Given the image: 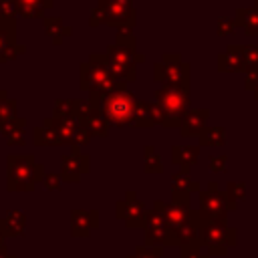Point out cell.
I'll return each instance as SVG.
<instances>
[{
    "instance_id": "obj_1",
    "label": "cell",
    "mask_w": 258,
    "mask_h": 258,
    "mask_svg": "<svg viewBox=\"0 0 258 258\" xmlns=\"http://www.w3.org/2000/svg\"><path fill=\"white\" fill-rule=\"evenodd\" d=\"M79 89L89 93L91 99L107 97L115 91L127 89V83L117 81L109 69L105 52H91L87 62H81L79 69Z\"/></svg>"
},
{
    "instance_id": "obj_2",
    "label": "cell",
    "mask_w": 258,
    "mask_h": 258,
    "mask_svg": "<svg viewBox=\"0 0 258 258\" xmlns=\"http://www.w3.org/2000/svg\"><path fill=\"white\" fill-rule=\"evenodd\" d=\"M105 56L109 60V69L117 81L131 83L137 77V64L145 62V54L137 52L135 48V34L133 28H119L117 38L113 44L107 46Z\"/></svg>"
},
{
    "instance_id": "obj_3",
    "label": "cell",
    "mask_w": 258,
    "mask_h": 258,
    "mask_svg": "<svg viewBox=\"0 0 258 258\" xmlns=\"http://www.w3.org/2000/svg\"><path fill=\"white\" fill-rule=\"evenodd\" d=\"M44 165L34 161L32 153L6 155V189L8 191H32L36 183L44 179Z\"/></svg>"
},
{
    "instance_id": "obj_4",
    "label": "cell",
    "mask_w": 258,
    "mask_h": 258,
    "mask_svg": "<svg viewBox=\"0 0 258 258\" xmlns=\"http://www.w3.org/2000/svg\"><path fill=\"white\" fill-rule=\"evenodd\" d=\"M89 101H91L93 107L101 109V113L107 117L111 127H129V125H133V113H135L137 97L129 89L115 91V93H111L107 97H101V99H91L89 97Z\"/></svg>"
},
{
    "instance_id": "obj_5",
    "label": "cell",
    "mask_w": 258,
    "mask_h": 258,
    "mask_svg": "<svg viewBox=\"0 0 258 258\" xmlns=\"http://www.w3.org/2000/svg\"><path fill=\"white\" fill-rule=\"evenodd\" d=\"M153 79L161 83V87H177L189 89L191 67L181 60L179 52H165L159 62L153 64Z\"/></svg>"
},
{
    "instance_id": "obj_6",
    "label": "cell",
    "mask_w": 258,
    "mask_h": 258,
    "mask_svg": "<svg viewBox=\"0 0 258 258\" xmlns=\"http://www.w3.org/2000/svg\"><path fill=\"white\" fill-rule=\"evenodd\" d=\"M153 101L161 105V109L167 115L165 127L173 129L181 125L183 115L189 111L191 99H189V89H177V87H159L153 91Z\"/></svg>"
},
{
    "instance_id": "obj_7",
    "label": "cell",
    "mask_w": 258,
    "mask_h": 258,
    "mask_svg": "<svg viewBox=\"0 0 258 258\" xmlns=\"http://www.w3.org/2000/svg\"><path fill=\"white\" fill-rule=\"evenodd\" d=\"M230 210H236V202L226 191H200V220L202 222H216L226 226V216Z\"/></svg>"
},
{
    "instance_id": "obj_8",
    "label": "cell",
    "mask_w": 258,
    "mask_h": 258,
    "mask_svg": "<svg viewBox=\"0 0 258 258\" xmlns=\"http://www.w3.org/2000/svg\"><path fill=\"white\" fill-rule=\"evenodd\" d=\"M105 12V24L113 28H133L135 10L133 0H99L97 2Z\"/></svg>"
},
{
    "instance_id": "obj_9",
    "label": "cell",
    "mask_w": 258,
    "mask_h": 258,
    "mask_svg": "<svg viewBox=\"0 0 258 258\" xmlns=\"http://www.w3.org/2000/svg\"><path fill=\"white\" fill-rule=\"evenodd\" d=\"M202 240L210 254H224L228 246L236 244V230L216 222H202Z\"/></svg>"
},
{
    "instance_id": "obj_10",
    "label": "cell",
    "mask_w": 258,
    "mask_h": 258,
    "mask_svg": "<svg viewBox=\"0 0 258 258\" xmlns=\"http://www.w3.org/2000/svg\"><path fill=\"white\" fill-rule=\"evenodd\" d=\"M117 218L125 220L127 228H143L145 226V208L133 191H127L125 200L117 202Z\"/></svg>"
},
{
    "instance_id": "obj_11",
    "label": "cell",
    "mask_w": 258,
    "mask_h": 258,
    "mask_svg": "<svg viewBox=\"0 0 258 258\" xmlns=\"http://www.w3.org/2000/svg\"><path fill=\"white\" fill-rule=\"evenodd\" d=\"M60 161H62L60 177L67 183H79L81 175L91 169V159L89 155H83V153H64Z\"/></svg>"
},
{
    "instance_id": "obj_12",
    "label": "cell",
    "mask_w": 258,
    "mask_h": 258,
    "mask_svg": "<svg viewBox=\"0 0 258 258\" xmlns=\"http://www.w3.org/2000/svg\"><path fill=\"white\" fill-rule=\"evenodd\" d=\"M155 210L163 214L165 226H167L169 232H175L177 228H181L183 224H187L189 218H191L189 206H181V204H173V202L171 204H165V202L157 200L155 202Z\"/></svg>"
},
{
    "instance_id": "obj_13",
    "label": "cell",
    "mask_w": 258,
    "mask_h": 258,
    "mask_svg": "<svg viewBox=\"0 0 258 258\" xmlns=\"http://www.w3.org/2000/svg\"><path fill=\"white\" fill-rule=\"evenodd\" d=\"M32 143L36 147H60V145H64L62 137H60V131H58L56 119L46 117L42 121V125L34 127L32 129Z\"/></svg>"
},
{
    "instance_id": "obj_14",
    "label": "cell",
    "mask_w": 258,
    "mask_h": 258,
    "mask_svg": "<svg viewBox=\"0 0 258 258\" xmlns=\"http://www.w3.org/2000/svg\"><path fill=\"white\" fill-rule=\"evenodd\" d=\"M210 117V111L208 109H189L183 119H181V125H179V133L183 137H200V133L208 127L206 121Z\"/></svg>"
},
{
    "instance_id": "obj_15",
    "label": "cell",
    "mask_w": 258,
    "mask_h": 258,
    "mask_svg": "<svg viewBox=\"0 0 258 258\" xmlns=\"http://www.w3.org/2000/svg\"><path fill=\"white\" fill-rule=\"evenodd\" d=\"M218 71L222 73H244V56H242V44H228L226 50L218 54Z\"/></svg>"
},
{
    "instance_id": "obj_16",
    "label": "cell",
    "mask_w": 258,
    "mask_h": 258,
    "mask_svg": "<svg viewBox=\"0 0 258 258\" xmlns=\"http://www.w3.org/2000/svg\"><path fill=\"white\" fill-rule=\"evenodd\" d=\"M99 226V212L97 210H75L71 212V232L73 236H89L93 228Z\"/></svg>"
},
{
    "instance_id": "obj_17",
    "label": "cell",
    "mask_w": 258,
    "mask_h": 258,
    "mask_svg": "<svg viewBox=\"0 0 258 258\" xmlns=\"http://www.w3.org/2000/svg\"><path fill=\"white\" fill-rule=\"evenodd\" d=\"M16 14L24 18H40L44 16V10L54 6V0H12Z\"/></svg>"
},
{
    "instance_id": "obj_18",
    "label": "cell",
    "mask_w": 258,
    "mask_h": 258,
    "mask_svg": "<svg viewBox=\"0 0 258 258\" xmlns=\"http://www.w3.org/2000/svg\"><path fill=\"white\" fill-rule=\"evenodd\" d=\"M236 26L244 30L246 36H258V10L252 6H240L236 8Z\"/></svg>"
},
{
    "instance_id": "obj_19",
    "label": "cell",
    "mask_w": 258,
    "mask_h": 258,
    "mask_svg": "<svg viewBox=\"0 0 258 258\" xmlns=\"http://www.w3.org/2000/svg\"><path fill=\"white\" fill-rule=\"evenodd\" d=\"M200 157V145H173L171 147V161L179 165L183 171H189Z\"/></svg>"
},
{
    "instance_id": "obj_20",
    "label": "cell",
    "mask_w": 258,
    "mask_h": 258,
    "mask_svg": "<svg viewBox=\"0 0 258 258\" xmlns=\"http://www.w3.org/2000/svg\"><path fill=\"white\" fill-rule=\"evenodd\" d=\"M42 28H44V34L50 36L52 44H56V46L62 42L64 36H71L73 34V28L67 26L60 16H44L42 18Z\"/></svg>"
},
{
    "instance_id": "obj_21",
    "label": "cell",
    "mask_w": 258,
    "mask_h": 258,
    "mask_svg": "<svg viewBox=\"0 0 258 258\" xmlns=\"http://www.w3.org/2000/svg\"><path fill=\"white\" fill-rule=\"evenodd\" d=\"M2 137L6 139L8 145H24L26 141V119L24 117H16L10 123H6L0 129Z\"/></svg>"
},
{
    "instance_id": "obj_22",
    "label": "cell",
    "mask_w": 258,
    "mask_h": 258,
    "mask_svg": "<svg viewBox=\"0 0 258 258\" xmlns=\"http://www.w3.org/2000/svg\"><path fill=\"white\" fill-rule=\"evenodd\" d=\"M24 226H26V216L20 210H12L4 218H0V232L4 236H18V234H22Z\"/></svg>"
},
{
    "instance_id": "obj_23",
    "label": "cell",
    "mask_w": 258,
    "mask_h": 258,
    "mask_svg": "<svg viewBox=\"0 0 258 258\" xmlns=\"http://www.w3.org/2000/svg\"><path fill=\"white\" fill-rule=\"evenodd\" d=\"M93 137H107L109 135V121H107V117L101 113V109L99 107H95L93 109V113L81 123Z\"/></svg>"
},
{
    "instance_id": "obj_24",
    "label": "cell",
    "mask_w": 258,
    "mask_h": 258,
    "mask_svg": "<svg viewBox=\"0 0 258 258\" xmlns=\"http://www.w3.org/2000/svg\"><path fill=\"white\" fill-rule=\"evenodd\" d=\"M16 44V18H0V56Z\"/></svg>"
},
{
    "instance_id": "obj_25",
    "label": "cell",
    "mask_w": 258,
    "mask_h": 258,
    "mask_svg": "<svg viewBox=\"0 0 258 258\" xmlns=\"http://www.w3.org/2000/svg\"><path fill=\"white\" fill-rule=\"evenodd\" d=\"M153 119H151V101H143L137 99L135 105V113H133V127L145 129V127H153Z\"/></svg>"
},
{
    "instance_id": "obj_26",
    "label": "cell",
    "mask_w": 258,
    "mask_h": 258,
    "mask_svg": "<svg viewBox=\"0 0 258 258\" xmlns=\"http://www.w3.org/2000/svg\"><path fill=\"white\" fill-rule=\"evenodd\" d=\"M202 147H220L226 143V129L224 127H206L198 137Z\"/></svg>"
},
{
    "instance_id": "obj_27",
    "label": "cell",
    "mask_w": 258,
    "mask_h": 258,
    "mask_svg": "<svg viewBox=\"0 0 258 258\" xmlns=\"http://www.w3.org/2000/svg\"><path fill=\"white\" fill-rule=\"evenodd\" d=\"M16 107H18L16 99H10L8 93H6L4 89H0V129H2L6 123H10L12 119L18 117V115H16Z\"/></svg>"
},
{
    "instance_id": "obj_28",
    "label": "cell",
    "mask_w": 258,
    "mask_h": 258,
    "mask_svg": "<svg viewBox=\"0 0 258 258\" xmlns=\"http://www.w3.org/2000/svg\"><path fill=\"white\" fill-rule=\"evenodd\" d=\"M171 189L173 191H187V194H191V191H200V183L189 177V171L181 169L175 175H171Z\"/></svg>"
},
{
    "instance_id": "obj_29",
    "label": "cell",
    "mask_w": 258,
    "mask_h": 258,
    "mask_svg": "<svg viewBox=\"0 0 258 258\" xmlns=\"http://www.w3.org/2000/svg\"><path fill=\"white\" fill-rule=\"evenodd\" d=\"M143 169H145V173H161L163 171L161 157H159V153L155 151L153 145L143 147Z\"/></svg>"
},
{
    "instance_id": "obj_30",
    "label": "cell",
    "mask_w": 258,
    "mask_h": 258,
    "mask_svg": "<svg viewBox=\"0 0 258 258\" xmlns=\"http://www.w3.org/2000/svg\"><path fill=\"white\" fill-rule=\"evenodd\" d=\"M58 123V131H60V137H62V143L64 145H73L75 143V135L81 127V123L71 117V119H64V121H56Z\"/></svg>"
},
{
    "instance_id": "obj_31",
    "label": "cell",
    "mask_w": 258,
    "mask_h": 258,
    "mask_svg": "<svg viewBox=\"0 0 258 258\" xmlns=\"http://www.w3.org/2000/svg\"><path fill=\"white\" fill-rule=\"evenodd\" d=\"M242 56H244V75L250 71H258V44H242Z\"/></svg>"
},
{
    "instance_id": "obj_32",
    "label": "cell",
    "mask_w": 258,
    "mask_h": 258,
    "mask_svg": "<svg viewBox=\"0 0 258 258\" xmlns=\"http://www.w3.org/2000/svg\"><path fill=\"white\" fill-rule=\"evenodd\" d=\"M73 117V99H56L52 107V119L64 121Z\"/></svg>"
},
{
    "instance_id": "obj_33",
    "label": "cell",
    "mask_w": 258,
    "mask_h": 258,
    "mask_svg": "<svg viewBox=\"0 0 258 258\" xmlns=\"http://www.w3.org/2000/svg\"><path fill=\"white\" fill-rule=\"evenodd\" d=\"M93 105H91V101L89 99H73V117L79 121V123H83L91 113H93Z\"/></svg>"
},
{
    "instance_id": "obj_34",
    "label": "cell",
    "mask_w": 258,
    "mask_h": 258,
    "mask_svg": "<svg viewBox=\"0 0 258 258\" xmlns=\"http://www.w3.org/2000/svg\"><path fill=\"white\" fill-rule=\"evenodd\" d=\"M226 194H228L234 202H238V200L246 198V183H244V181H228Z\"/></svg>"
},
{
    "instance_id": "obj_35",
    "label": "cell",
    "mask_w": 258,
    "mask_h": 258,
    "mask_svg": "<svg viewBox=\"0 0 258 258\" xmlns=\"http://www.w3.org/2000/svg\"><path fill=\"white\" fill-rule=\"evenodd\" d=\"M236 28H238V26H236V20H234V18H220V20H218V26H216V34H218V36H228V34H232Z\"/></svg>"
},
{
    "instance_id": "obj_36",
    "label": "cell",
    "mask_w": 258,
    "mask_h": 258,
    "mask_svg": "<svg viewBox=\"0 0 258 258\" xmlns=\"http://www.w3.org/2000/svg\"><path fill=\"white\" fill-rule=\"evenodd\" d=\"M26 52V46L24 44H14V46H10V48H6L4 52H2V56H0V62H8V60H14V58H18L20 54H24Z\"/></svg>"
},
{
    "instance_id": "obj_37",
    "label": "cell",
    "mask_w": 258,
    "mask_h": 258,
    "mask_svg": "<svg viewBox=\"0 0 258 258\" xmlns=\"http://www.w3.org/2000/svg\"><path fill=\"white\" fill-rule=\"evenodd\" d=\"M228 167V155H210V169L214 173H222Z\"/></svg>"
},
{
    "instance_id": "obj_38",
    "label": "cell",
    "mask_w": 258,
    "mask_h": 258,
    "mask_svg": "<svg viewBox=\"0 0 258 258\" xmlns=\"http://www.w3.org/2000/svg\"><path fill=\"white\" fill-rule=\"evenodd\" d=\"M60 183H62L60 173H46L44 179H42V185H44L48 191H58V189H60Z\"/></svg>"
},
{
    "instance_id": "obj_39",
    "label": "cell",
    "mask_w": 258,
    "mask_h": 258,
    "mask_svg": "<svg viewBox=\"0 0 258 258\" xmlns=\"http://www.w3.org/2000/svg\"><path fill=\"white\" fill-rule=\"evenodd\" d=\"M89 24H91L93 28L105 24V12H103V8H101L99 4L91 8V12H89Z\"/></svg>"
},
{
    "instance_id": "obj_40",
    "label": "cell",
    "mask_w": 258,
    "mask_h": 258,
    "mask_svg": "<svg viewBox=\"0 0 258 258\" xmlns=\"http://www.w3.org/2000/svg\"><path fill=\"white\" fill-rule=\"evenodd\" d=\"M151 119H153V123H155V125H163V127H165L167 115H165V111L161 109V105H159V103H155V101H151Z\"/></svg>"
},
{
    "instance_id": "obj_41",
    "label": "cell",
    "mask_w": 258,
    "mask_h": 258,
    "mask_svg": "<svg viewBox=\"0 0 258 258\" xmlns=\"http://www.w3.org/2000/svg\"><path fill=\"white\" fill-rule=\"evenodd\" d=\"M16 8L12 0H0V18H16Z\"/></svg>"
},
{
    "instance_id": "obj_42",
    "label": "cell",
    "mask_w": 258,
    "mask_h": 258,
    "mask_svg": "<svg viewBox=\"0 0 258 258\" xmlns=\"http://www.w3.org/2000/svg\"><path fill=\"white\" fill-rule=\"evenodd\" d=\"M91 133L81 125L79 127V131H77V135H75V143L71 145V147H83V145H89V141H91Z\"/></svg>"
},
{
    "instance_id": "obj_43",
    "label": "cell",
    "mask_w": 258,
    "mask_h": 258,
    "mask_svg": "<svg viewBox=\"0 0 258 258\" xmlns=\"http://www.w3.org/2000/svg\"><path fill=\"white\" fill-rule=\"evenodd\" d=\"M181 258H210V252H202L198 246H185L181 250Z\"/></svg>"
},
{
    "instance_id": "obj_44",
    "label": "cell",
    "mask_w": 258,
    "mask_h": 258,
    "mask_svg": "<svg viewBox=\"0 0 258 258\" xmlns=\"http://www.w3.org/2000/svg\"><path fill=\"white\" fill-rule=\"evenodd\" d=\"M256 85H258V71H250V73H246L244 89H246V91H254Z\"/></svg>"
},
{
    "instance_id": "obj_45",
    "label": "cell",
    "mask_w": 258,
    "mask_h": 258,
    "mask_svg": "<svg viewBox=\"0 0 258 258\" xmlns=\"http://www.w3.org/2000/svg\"><path fill=\"white\" fill-rule=\"evenodd\" d=\"M129 258H161V252L155 248V250H147V248H139L133 256Z\"/></svg>"
},
{
    "instance_id": "obj_46",
    "label": "cell",
    "mask_w": 258,
    "mask_h": 258,
    "mask_svg": "<svg viewBox=\"0 0 258 258\" xmlns=\"http://www.w3.org/2000/svg\"><path fill=\"white\" fill-rule=\"evenodd\" d=\"M0 258H16L14 254H8V250L4 246H0Z\"/></svg>"
},
{
    "instance_id": "obj_47",
    "label": "cell",
    "mask_w": 258,
    "mask_h": 258,
    "mask_svg": "<svg viewBox=\"0 0 258 258\" xmlns=\"http://www.w3.org/2000/svg\"><path fill=\"white\" fill-rule=\"evenodd\" d=\"M4 238H6V236H4L2 232H0V246H4Z\"/></svg>"
},
{
    "instance_id": "obj_48",
    "label": "cell",
    "mask_w": 258,
    "mask_h": 258,
    "mask_svg": "<svg viewBox=\"0 0 258 258\" xmlns=\"http://www.w3.org/2000/svg\"><path fill=\"white\" fill-rule=\"evenodd\" d=\"M252 93H254V99H258V85H256V89H254Z\"/></svg>"
},
{
    "instance_id": "obj_49",
    "label": "cell",
    "mask_w": 258,
    "mask_h": 258,
    "mask_svg": "<svg viewBox=\"0 0 258 258\" xmlns=\"http://www.w3.org/2000/svg\"><path fill=\"white\" fill-rule=\"evenodd\" d=\"M254 8H256V10H258V0H254Z\"/></svg>"
}]
</instances>
